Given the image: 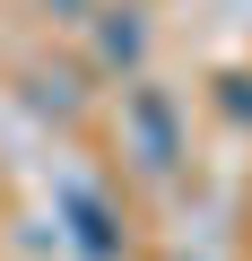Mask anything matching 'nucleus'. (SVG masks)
Segmentation results:
<instances>
[{"instance_id":"nucleus-1","label":"nucleus","mask_w":252,"mask_h":261,"mask_svg":"<svg viewBox=\"0 0 252 261\" xmlns=\"http://www.w3.org/2000/svg\"><path fill=\"white\" fill-rule=\"evenodd\" d=\"M131 130H139V166L174 174L183 140H174V113H165V96H157V87H131Z\"/></svg>"},{"instance_id":"nucleus-2","label":"nucleus","mask_w":252,"mask_h":261,"mask_svg":"<svg viewBox=\"0 0 252 261\" xmlns=\"http://www.w3.org/2000/svg\"><path fill=\"white\" fill-rule=\"evenodd\" d=\"M61 218H70V235H78V252H87V261H113V252H122V235H113V218H104V200H96L87 183H70V192H61Z\"/></svg>"},{"instance_id":"nucleus-3","label":"nucleus","mask_w":252,"mask_h":261,"mask_svg":"<svg viewBox=\"0 0 252 261\" xmlns=\"http://www.w3.org/2000/svg\"><path fill=\"white\" fill-rule=\"evenodd\" d=\"M139 44H148V35H139V18H131V9L104 18V61H113V70H131V61H139Z\"/></svg>"},{"instance_id":"nucleus-4","label":"nucleus","mask_w":252,"mask_h":261,"mask_svg":"<svg viewBox=\"0 0 252 261\" xmlns=\"http://www.w3.org/2000/svg\"><path fill=\"white\" fill-rule=\"evenodd\" d=\"M217 105H226L235 122H252V70H226V79H217Z\"/></svg>"},{"instance_id":"nucleus-5","label":"nucleus","mask_w":252,"mask_h":261,"mask_svg":"<svg viewBox=\"0 0 252 261\" xmlns=\"http://www.w3.org/2000/svg\"><path fill=\"white\" fill-rule=\"evenodd\" d=\"M52 9H78V0H52Z\"/></svg>"}]
</instances>
